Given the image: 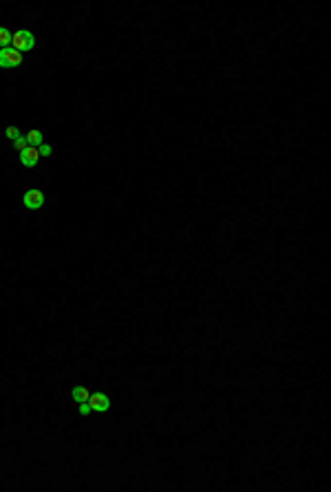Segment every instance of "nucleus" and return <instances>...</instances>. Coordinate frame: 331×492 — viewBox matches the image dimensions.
<instances>
[{"label":"nucleus","mask_w":331,"mask_h":492,"mask_svg":"<svg viewBox=\"0 0 331 492\" xmlns=\"http://www.w3.org/2000/svg\"><path fill=\"white\" fill-rule=\"evenodd\" d=\"M11 44H14L16 51H31L35 44V35L31 34V31H27V29H20V31H16L14 38H11Z\"/></svg>","instance_id":"obj_1"},{"label":"nucleus","mask_w":331,"mask_h":492,"mask_svg":"<svg viewBox=\"0 0 331 492\" xmlns=\"http://www.w3.org/2000/svg\"><path fill=\"white\" fill-rule=\"evenodd\" d=\"M24 62V55L16 49H0V69H18Z\"/></svg>","instance_id":"obj_2"},{"label":"nucleus","mask_w":331,"mask_h":492,"mask_svg":"<svg viewBox=\"0 0 331 492\" xmlns=\"http://www.w3.org/2000/svg\"><path fill=\"white\" fill-rule=\"evenodd\" d=\"M42 201H44V194L40 190H35V188L27 190L22 196V203L27 210H38V208H42Z\"/></svg>","instance_id":"obj_3"},{"label":"nucleus","mask_w":331,"mask_h":492,"mask_svg":"<svg viewBox=\"0 0 331 492\" xmlns=\"http://www.w3.org/2000/svg\"><path fill=\"white\" fill-rule=\"evenodd\" d=\"M88 406L95 413H106L110 408V397L106 393H93L91 400H88Z\"/></svg>","instance_id":"obj_4"},{"label":"nucleus","mask_w":331,"mask_h":492,"mask_svg":"<svg viewBox=\"0 0 331 492\" xmlns=\"http://www.w3.org/2000/svg\"><path fill=\"white\" fill-rule=\"evenodd\" d=\"M38 161H40V150H38V146H29V148H27L22 155H20V163H22L24 168L38 166Z\"/></svg>","instance_id":"obj_5"},{"label":"nucleus","mask_w":331,"mask_h":492,"mask_svg":"<svg viewBox=\"0 0 331 492\" xmlns=\"http://www.w3.org/2000/svg\"><path fill=\"white\" fill-rule=\"evenodd\" d=\"M91 395H93L91 388H88V387H82V384H80V387H75V388L71 391V397L77 402V404H84V402H88V400H91Z\"/></svg>","instance_id":"obj_6"},{"label":"nucleus","mask_w":331,"mask_h":492,"mask_svg":"<svg viewBox=\"0 0 331 492\" xmlns=\"http://www.w3.org/2000/svg\"><path fill=\"white\" fill-rule=\"evenodd\" d=\"M24 139H27V143H29V146H40V143H42V133H40L38 128H31L29 133L24 135Z\"/></svg>","instance_id":"obj_7"},{"label":"nucleus","mask_w":331,"mask_h":492,"mask_svg":"<svg viewBox=\"0 0 331 492\" xmlns=\"http://www.w3.org/2000/svg\"><path fill=\"white\" fill-rule=\"evenodd\" d=\"M11 38H14V34L9 29L0 27V49H7V44H11Z\"/></svg>","instance_id":"obj_8"},{"label":"nucleus","mask_w":331,"mask_h":492,"mask_svg":"<svg viewBox=\"0 0 331 492\" xmlns=\"http://www.w3.org/2000/svg\"><path fill=\"white\" fill-rule=\"evenodd\" d=\"M14 148H16V153H18V155H22L24 150L29 148V143H27V139H24V137H18L14 141Z\"/></svg>","instance_id":"obj_9"},{"label":"nucleus","mask_w":331,"mask_h":492,"mask_svg":"<svg viewBox=\"0 0 331 492\" xmlns=\"http://www.w3.org/2000/svg\"><path fill=\"white\" fill-rule=\"evenodd\" d=\"M5 135H7V137H9V139H11V141H16V139H18V137H20V130H18V128H16V126H7Z\"/></svg>","instance_id":"obj_10"},{"label":"nucleus","mask_w":331,"mask_h":492,"mask_svg":"<svg viewBox=\"0 0 331 492\" xmlns=\"http://www.w3.org/2000/svg\"><path fill=\"white\" fill-rule=\"evenodd\" d=\"M38 150H40V157H49V155H51V148H49L47 143H40Z\"/></svg>","instance_id":"obj_11"},{"label":"nucleus","mask_w":331,"mask_h":492,"mask_svg":"<svg viewBox=\"0 0 331 492\" xmlns=\"http://www.w3.org/2000/svg\"><path fill=\"white\" fill-rule=\"evenodd\" d=\"M88 413H91V406H88V402L80 404V415H88Z\"/></svg>","instance_id":"obj_12"}]
</instances>
